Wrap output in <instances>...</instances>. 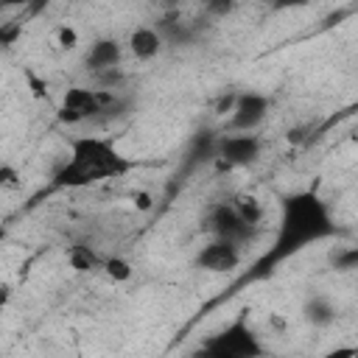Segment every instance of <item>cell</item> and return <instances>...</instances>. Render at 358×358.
Masks as SVG:
<instances>
[{"mask_svg": "<svg viewBox=\"0 0 358 358\" xmlns=\"http://www.w3.org/2000/svg\"><path fill=\"white\" fill-rule=\"evenodd\" d=\"M22 31V22H14V25H8V28H3V45H11L14 42V36Z\"/></svg>", "mask_w": 358, "mask_h": 358, "instance_id": "24", "label": "cell"}, {"mask_svg": "<svg viewBox=\"0 0 358 358\" xmlns=\"http://www.w3.org/2000/svg\"><path fill=\"white\" fill-rule=\"evenodd\" d=\"M131 201H134V207H137V210H143V213H145V210H151V201H154V199H151V193L137 190V193L131 196Z\"/></svg>", "mask_w": 358, "mask_h": 358, "instance_id": "22", "label": "cell"}, {"mask_svg": "<svg viewBox=\"0 0 358 358\" xmlns=\"http://www.w3.org/2000/svg\"><path fill=\"white\" fill-rule=\"evenodd\" d=\"M238 263H241V249H238V243L235 241H229V238H215V241H210L201 252H199V266L204 268V271H215V274H227V271H232V268H238Z\"/></svg>", "mask_w": 358, "mask_h": 358, "instance_id": "6", "label": "cell"}, {"mask_svg": "<svg viewBox=\"0 0 358 358\" xmlns=\"http://www.w3.org/2000/svg\"><path fill=\"white\" fill-rule=\"evenodd\" d=\"M207 8H210V14L224 17V14H229L235 8V0H207Z\"/></svg>", "mask_w": 358, "mask_h": 358, "instance_id": "19", "label": "cell"}, {"mask_svg": "<svg viewBox=\"0 0 358 358\" xmlns=\"http://www.w3.org/2000/svg\"><path fill=\"white\" fill-rule=\"evenodd\" d=\"M235 101H238V95H227V98H218V103H215V112H218V115H224V112H229V115H232V109H235Z\"/></svg>", "mask_w": 358, "mask_h": 358, "instance_id": "23", "label": "cell"}, {"mask_svg": "<svg viewBox=\"0 0 358 358\" xmlns=\"http://www.w3.org/2000/svg\"><path fill=\"white\" fill-rule=\"evenodd\" d=\"M67 263H70V268L73 271H90L95 263H98V257H95V252L90 249V246H70V252H67Z\"/></svg>", "mask_w": 358, "mask_h": 358, "instance_id": "12", "label": "cell"}, {"mask_svg": "<svg viewBox=\"0 0 358 358\" xmlns=\"http://www.w3.org/2000/svg\"><path fill=\"white\" fill-rule=\"evenodd\" d=\"M25 81H28V90H31V95L36 98V101H48V84L34 73V70H25Z\"/></svg>", "mask_w": 358, "mask_h": 358, "instance_id": "16", "label": "cell"}, {"mask_svg": "<svg viewBox=\"0 0 358 358\" xmlns=\"http://www.w3.org/2000/svg\"><path fill=\"white\" fill-rule=\"evenodd\" d=\"M210 224H213V232H215L218 238H229V241H235V243H241V241L255 229V227H249V224L241 218V213L235 210V204H221V207H215Z\"/></svg>", "mask_w": 358, "mask_h": 358, "instance_id": "7", "label": "cell"}, {"mask_svg": "<svg viewBox=\"0 0 358 358\" xmlns=\"http://www.w3.org/2000/svg\"><path fill=\"white\" fill-rule=\"evenodd\" d=\"M310 0H271L274 11H294V8H305Z\"/></svg>", "mask_w": 358, "mask_h": 358, "instance_id": "21", "label": "cell"}, {"mask_svg": "<svg viewBox=\"0 0 358 358\" xmlns=\"http://www.w3.org/2000/svg\"><path fill=\"white\" fill-rule=\"evenodd\" d=\"M56 117H59V123H67V126H73V123H81L84 120V115L78 112V109H73V106H59V112H56Z\"/></svg>", "mask_w": 358, "mask_h": 358, "instance_id": "18", "label": "cell"}, {"mask_svg": "<svg viewBox=\"0 0 358 358\" xmlns=\"http://www.w3.org/2000/svg\"><path fill=\"white\" fill-rule=\"evenodd\" d=\"M235 210L241 213V218H243L249 227H257L260 218H263V207H260L257 199H252V196H241V199L235 201Z\"/></svg>", "mask_w": 358, "mask_h": 358, "instance_id": "13", "label": "cell"}, {"mask_svg": "<svg viewBox=\"0 0 358 358\" xmlns=\"http://www.w3.org/2000/svg\"><path fill=\"white\" fill-rule=\"evenodd\" d=\"M129 50H131L134 59L148 62L162 50V36L154 28H134L129 34Z\"/></svg>", "mask_w": 358, "mask_h": 358, "instance_id": "8", "label": "cell"}, {"mask_svg": "<svg viewBox=\"0 0 358 358\" xmlns=\"http://www.w3.org/2000/svg\"><path fill=\"white\" fill-rule=\"evenodd\" d=\"M87 64L92 70H98V73L117 67L120 64V45H117V39H98V42H92L90 53H87Z\"/></svg>", "mask_w": 358, "mask_h": 358, "instance_id": "9", "label": "cell"}, {"mask_svg": "<svg viewBox=\"0 0 358 358\" xmlns=\"http://www.w3.org/2000/svg\"><path fill=\"white\" fill-rule=\"evenodd\" d=\"M62 103L78 109L84 117H92V115L103 112V103L98 98V90H90V87H70V90H64Z\"/></svg>", "mask_w": 358, "mask_h": 358, "instance_id": "10", "label": "cell"}, {"mask_svg": "<svg viewBox=\"0 0 358 358\" xmlns=\"http://www.w3.org/2000/svg\"><path fill=\"white\" fill-rule=\"evenodd\" d=\"M305 319L310 324H316V327H327L336 319V310H333V305L327 299H313V302L305 305Z\"/></svg>", "mask_w": 358, "mask_h": 358, "instance_id": "11", "label": "cell"}, {"mask_svg": "<svg viewBox=\"0 0 358 358\" xmlns=\"http://www.w3.org/2000/svg\"><path fill=\"white\" fill-rule=\"evenodd\" d=\"M215 157H221L229 168H249L260 159V140L249 131L227 134L215 143Z\"/></svg>", "mask_w": 358, "mask_h": 358, "instance_id": "4", "label": "cell"}, {"mask_svg": "<svg viewBox=\"0 0 358 358\" xmlns=\"http://www.w3.org/2000/svg\"><path fill=\"white\" fill-rule=\"evenodd\" d=\"M207 350L215 352V355H232V358H249V355H260L263 352L260 344L255 341V336L249 333L243 319L232 322L221 336H215L207 344Z\"/></svg>", "mask_w": 358, "mask_h": 358, "instance_id": "3", "label": "cell"}, {"mask_svg": "<svg viewBox=\"0 0 358 358\" xmlns=\"http://www.w3.org/2000/svg\"><path fill=\"white\" fill-rule=\"evenodd\" d=\"M50 0H31V6H28V14H39L45 6H48Z\"/></svg>", "mask_w": 358, "mask_h": 358, "instance_id": "26", "label": "cell"}, {"mask_svg": "<svg viewBox=\"0 0 358 358\" xmlns=\"http://www.w3.org/2000/svg\"><path fill=\"white\" fill-rule=\"evenodd\" d=\"M56 39H59V48H64V50H73V48L78 45V34H76V28H70V25H62V28L56 31Z\"/></svg>", "mask_w": 358, "mask_h": 358, "instance_id": "17", "label": "cell"}, {"mask_svg": "<svg viewBox=\"0 0 358 358\" xmlns=\"http://www.w3.org/2000/svg\"><path fill=\"white\" fill-rule=\"evenodd\" d=\"M333 232L330 213L324 201L308 190V193H294L282 204V224H280V255L299 249L308 241H319Z\"/></svg>", "mask_w": 358, "mask_h": 358, "instance_id": "2", "label": "cell"}, {"mask_svg": "<svg viewBox=\"0 0 358 358\" xmlns=\"http://www.w3.org/2000/svg\"><path fill=\"white\" fill-rule=\"evenodd\" d=\"M3 3V8H28L31 6V0H0Z\"/></svg>", "mask_w": 358, "mask_h": 358, "instance_id": "25", "label": "cell"}, {"mask_svg": "<svg viewBox=\"0 0 358 358\" xmlns=\"http://www.w3.org/2000/svg\"><path fill=\"white\" fill-rule=\"evenodd\" d=\"M268 115V98L260 92H241L235 101V109L229 115V126L235 131H252L257 129Z\"/></svg>", "mask_w": 358, "mask_h": 358, "instance_id": "5", "label": "cell"}, {"mask_svg": "<svg viewBox=\"0 0 358 358\" xmlns=\"http://www.w3.org/2000/svg\"><path fill=\"white\" fill-rule=\"evenodd\" d=\"M0 185H3V187H17V185H20V173H17L11 165H3V168H0Z\"/></svg>", "mask_w": 358, "mask_h": 358, "instance_id": "20", "label": "cell"}, {"mask_svg": "<svg viewBox=\"0 0 358 358\" xmlns=\"http://www.w3.org/2000/svg\"><path fill=\"white\" fill-rule=\"evenodd\" d=\"M131 168V159L115 151L112 143L101 137H76L70 143V159L53 176L56 187H84L106 176H120Z\"/></svg>", "mask_w": 358, "mask_h": 358, "instance_id": "1", "label": "cell"}, {"mask_svg": "<svg viewBox=\"0 0 358 358\" xmlns=\"http://www.w3.org/2000/svg\"><path fill=\"white\" fill-rule=\"evenodd\" d=\"M103 271H106V277L115 280V282H126V280H131V274H134V268H131V263H129L126 257H109V260L103 263Z\"/></svg>", "mask_w": 358, "mask_h": 358, "instance_id": "14", "label": "cell"}, {"mask_svg": "<svg viewBox=\"0 0 358 358\" xmlns=\"http://www.w3.org/2000/svg\"><path fill=\"white\" fill-rule=\"evenodd\" d=\"M333 266H336L338 271H352V268H358V249H341V252H336V255H333Z\"/></svg>", "mask_w": 358, "mask_h": 358, "instance_id": "15", "label": "cell"}, {"mask_svg": "<svg viewBox=\"0 0 358 358\" xmlns=\"http://www.w3.org/2000/svg\"><path fill=\"white\" fill-rule=\"evenodd\" d=\"M171 3H173V0H171Z\"/></svg>", "mask_w": 358, "mask_h": 358, "instance_id": "27", "label": "cell"}]
</instances>
